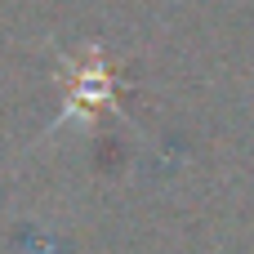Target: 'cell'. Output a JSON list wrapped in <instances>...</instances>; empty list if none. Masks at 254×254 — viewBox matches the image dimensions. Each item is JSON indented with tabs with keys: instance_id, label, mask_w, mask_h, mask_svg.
Listing matches in <instances>:
<instances>
[{
	"instance_id": "6da1fadb",
	"label": "cell",
	"mask_w": 254,
	"mask_h": 254,
	"mask_svg": "<svg viewBox=\"0 0 254 254\" xmlns=\"http://www.w3.org/2000/svg\"><path fill=\"white\" fill-rule=\"evenodd\" d=\"M112 98V76H107V67H98L94 76H71V103L76 107H103Z\"/></svg>"
}]
</instances>
